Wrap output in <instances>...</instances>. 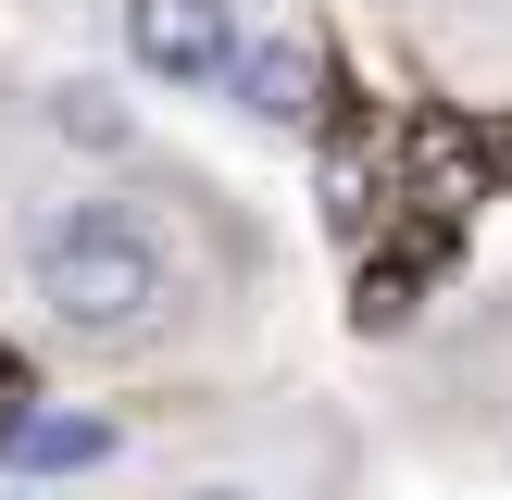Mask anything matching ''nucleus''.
<instances>
[{"label":"nucleus","mask_w":512,"mask_h":500,"mask_svg":"<svg viewBox=\"0 0 512 500\" xmlns=\"http://www.w3.org/2000/svg\"><path fill=\"white\" fill-rule=\"evenodd\" d=\"M0 500H13V488H0Z\"/></svg>","instance_id":"nucleus-9"},{"label":"nucleus","mask_w":512,"mask_h":500,"mask_svg":"<svg viewBox=\"0 0 512 500\" xmlns=\"http://www.w3.org/2000/svg\"><path fill=\"white\" fill-rule=\"evenodd\" d=\"M25 288H38V313L63 325L75 350H138L150 325L175 313V263L113 213V200H63V213H38V238H25Z\"/></svg>","instance_id":"nucleus-1"},{"label":"nucleus","mask_w":512,"mask_h":500,"mask_svg":"<svg viewBox=\"0 0 512 500\" xmlns=\"http://www.w3.org/2000/svg\"><path fill=\"white\" fill-rule=\"evenodd\" d=\"M225 100H238L250 125H275V138H300V125H325V63L300 38H263V50H238Z\"/></svg>","instance_id":"nucleus-3"},{"label":"nucleus","mask_w":512,"mask_h":500,"mask_svg":"<svg viewBox=\"0 0 512 500\" xmlns=\"http://www.w3.org/2000/svg\"><path fill=\"white\" fill-rule=\"evenodd\" d=\"M488 150H500V163H512V125H488Z\"/></svg>","instance_id":"nucleus-7"},{"label":"nucleus","mask_w":512,"mask_h":500,"mask_svg":"<svg viewBox=\"0 0 512 500\" xmlns=\"http://www.w3.org/2000/svg\"><path fill=\"white\" fill-rule=\"evenodd\" d=\"M188 500H263V488H188Z\"/></svg>","instance_id":"nucleus-6"},{"label":"nucleus","mask_w":512,"mask_h":500,"mask_svg":"<svg viewBox=\"0 0 512 500\" xmlns=\"http://www.w3.org/2000/svg\"><path fill=\"white\" fill-rule=\"evenodd\" d=\"M50 125H63L75 150H125V100L100 88V75H63V88H50Z\"/></svg>","instance_id":"nucleus-5"},{"label":"nucleus","mask_w":512,"mask_h":500,"mask_svg":"<svg viewBox=\"0 0 512 500\" xmlns=\"http://www.w3.org/2000/svg\"><path fill=\"white\" fill-rule=\"evenodd\" d=\"M125 63L150 88H225L238 75V13L225 0H125Z\"/></svg>","instance_id":"nucleus-2"},{"label":"nucleus","mask_w":512,"mask_h":500,"mask_svg":"<svg viewBox=\"0 0 512 500\" xmlns=\"http://www.w3.org/2000/svg\"><path fill=\"white\" fill-rule=\"evenodd\" d=\"M0 388H25V375H13V363H0Z\"/></svg>","instance_id":"nucleus-8"},{"label":"nucleus","mask_w":512,"mask_h":500,"mask_svg":"<svg viewBox=\"0 0 512 500\" xmlns=\"http://www.w3.org/2000/svg\"><path fill=\"white\" fill-rule=\"evenodd\" d=\"M13 463L25 475H88V463H113V413H25L13 425Z\"/></svg>","instance_id":"nucleus-4"}]
</instances>
